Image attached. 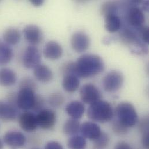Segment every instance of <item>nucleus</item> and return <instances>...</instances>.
<instances>
[{
  "mask_svg": "<svg viewBox=\"0 0 149 149\" xmlns=\"http://www.w3.org/2000/svg\"><path fill=\"white\" fill-rule=\"evenodd\" d=\"M19 124L24 131L31 132L38 127L36 115L31 112H24L19 116Z\"/></svg>",
  "mask_w": 149,
  "mask_h": 149,
  "instance_id": "12",
  "label": "nucleus"
},
{
  "mask_svg": "<svg viewBox=\"0 0 149 149\" xmlns=\"http://www.w3.org/2000/svg\"><path fill=\"white\" fill-rule=\"evenodd\" d=\"M65 98L63 95L60 92L52 93L49 98V104L54 107H59L64 103Z\"/></svg>",
  "mask_w": 149,
  "mask_h": 149,
  "instance_id": "28",
  "label": "nucleus"
},
{
  "mask_svg": "<svg viewBox=\"0 0 149 149\" xmlns=\"http://www.w3.org/2000/svg\"><path fill=\"white\" fill-rule=\"evenodd\" d=\"M80 126V123L78 120L69 119L66 121L63 125V132L67 135L74 136L79 131Z\"/></svg>",
  "mask_w": 149,
  "mask_h": 149,
  "instance_id": "24",
  "label": "nucleus"
},
{
  "mask_svg": "<svg viewBox=\"0 0 149 149\" xmlns=\"http://www.w3.org/2000/svg\"><path fill=\"white\" fill-rule=\"evenodd\" d=\"M17 108L16 104L0 101V119L6 122L15 120L19 117Z\"/></svg>",
  "mask_w": 149,
  "mask_h": 149,
  "instance_id": "11",
  "label": "nucleus"
},
{
  "mask_svg": "<svg viewBox=\"0 0 149 149\" xmlns=\"http://www.w3.org/2000/svg\"><path fill=\"white\" fill-rule=\"evenodd\" d=\"M142 143L145 149H149V134L142 135Z\"/></svg>",
  "mask_w": 149,
  "mask_h": 149,
  "instance_id": "35",
  "label": "nucleus"
},
{
  "mask_svg": "<svg viewBox=\"0 0 149 149\" xmlns=\"http://www.w3.org/2000/svg\"><path fill=\"white\" fill-rule=\"evenodd\" d=\"M104 17L105 28L109 32L115 33L120 30L121 22L117 14H110Z\"/></svg>",
  "mask_w": 149,
  "mask_h": 149,
  "instance_id": "21",
  "label": "nucleus"
},
{
  "mask_svg": "<svg viewBox=\"0 0 149 149\" xmlns=\"http://www.w3.org/2000/svg\"><path fill=\"white\" fill-rule=\"evenodd\" d=\"M79 79L77 76L73 74L64 75L62 86L66 92L72 93L76 91L79 88Z\"/></svg>",
  "mask_w": 149,
  "mask_h": 149,
  "instance_id": "22",
  "label": "nucleus"
},
{
  "mask_svg": "<svg viewBox=\"0 0 149 149\" xmlns=\"http://www.w3.org/2000/svg\"><path fill=\"white\" fill-rule=\"evenodd\" d=\"M17 80L15 72L9 68L0 69V85L10 86L14 85Z\"/></svg>",
  "mask_w": 149,
  "mask_h": 149,
  "instance_id": "20",
  "label": "nucleus"
},
{
  "mask_svg": "<svg viewBox=\"0 0 149 149\" xmlns=\"http://www.w3.org/2000/svg\"><path fill=\"white\" fill-rule=\"evenodd\" d=\"M79 131L84 138L95 140L102 133L99 126L96 123L91 121L84 123L80 126Z\"/></svg>",
  "mask_w": 149,
  "mask_h": 149,
  "instance_id": "16",
  "label": "nucleus"
},
{
  "mask_svg": "<svg viewBox=\"0 0 149 149\" xmlns=\"http://www.w3.org/2000/svg\"><path fill=\"white\" fill-rule=\"evenodd\" d=\"M116 114L117 120L127 128L134 127L138 121L135 108L128 102H121L118 104L116 109Z\"/></svg>",
  "mask_w": 149,
  "mask_h": 149,
  "instance_id": "3",
  "label": "nucleus"
},
{
  "mask_svg": "<svg viewBox=\"0 0 149 149\" xmlns=\"http://www.w3.org/2000/svg\"><path fill=\"white\" fill-rule=\"evenodd\" d=\"M139 38L144 43L148 44L149 40V28L148 26H142L138 29Z\"/></svg>",
  "mask_w": 149,
  "mask_h": 149,
  "instance_id": "29",
  "label": "nucleus"
},
{
  "mask_svg": "<svg viewBox=\"0 0 149 149\" xmlns=\"http://www.w3.org/2000/svg\"><path fill=\"white\" fill-rule=\"evenodd\" d=\"M36 99L34 91L29 88H20L16 95V104L19 109L29 110L32 109Z\"/></svg>",
  "mask_w": 149,
  "mask_h": 149,
  "instance_id": "5",
  "label": "nucleus"
},
{
  "mask_svg": "<svg viewBox=\"0 0 149 149\" xmlns=\"http://www.w3.org/2000/svg\"><path fill=\"white\" fill-rule=\"evenodd\" d=\"M118 11V6L117 4L113 2H107L104 3L100 9L101 14L104 16L110 14H117Z\"/></svg>",
  "mask_w": 149,
  "mask_h": 149,
  "instance_id": "27",
  "label": "nucleus"
},
{
  "mask_svg": "<svg viewBox=\"0 0 149 149\" xmlns=\"http://www.w3.org/2000/svg\"><path fill=\"white\" fill-rule=\"evenodd\" d=\"M23 32L25 40L30 44L31 45L35 46L40 44L43 41V32L37 25H27L24 28Z\"/></svg>",
  "mask_w": 149,
  "mask_h": 149,
  "instance_id": "9",
  "label": "nucleus"
},
{
  "mask_svg": "<svg viewBox=\"0 0 149 149\" xmlns=\"http://www.w3.org/2000/svg\"><path fill=\"white\" fill-rule=\"evenodd\" d=\"M124 82L123 74L116 70L108 73L103 79L102 84L105 91L114 92L119 90Z\"/></svg>",
  "mask_w": 149,
  "mask_h": 149,
  "instance_id": "4",
  "label": "nucleus"
},
{
  "mask_svg": "<svg viewBox=\"0 0 149 149\" xmlns=\"http://www.w3.org/2000/svg\"><path fill=\"white\" fill-rule=\"evenodd\" d=\"M2 37L5 44L9 46L15 45L19 43L21 39V34L17 29L9 27L4 31Z\"/></svg>",
  "mask_w": 149,
  "mask_h": 149,
  "instance_id": "19",
  "label": "nucleus"
},
{
  "mask_svg": "<svg viewBox=\"0 0 149 149\" xmlns=\"http://www.w3.org/2000/svg\"><path fill=\"white\" fill-rule=\"evenodd\" d=\"M79 95L82 101L90 105L100 100L102 97L99 89L92 84H86L82 85Z\"/></svg>",
  "mask_w": 149,
  "mask_h": 149,
  "instance_id": "6",
  "label": "nucleus"
},
{
  "mask_svg": "<svg viewBox=\"0 0 149 149\" xmlns=\"http://www.w3.org/2000/svg\"><path fill=\"white\" fill-rule=\"evenodd\" d=\"M44 106V99L40 95H36V99L33 110L35 111L40 112L43 110Z\"/></svg>",
  "mask_w": 149,
  "mask_h": 149,
  "instance_id": "32",
  "label": "nucleus"
},
{
  "mask_svg": "<svg viewBox=\"0 0 149 149\" xmlns=\"http://www.w3.org/2000/svg\"><path fill=\"white\" fill-rule=\"evenodd\" d=\"M66 111L72 118L78 120L82 117L85 112V106L79 101H72L66 106Z\"/></svg>",
  "mask_w": 149,
  "mask_h": 149,
  "instance_id": "18",
  "label": "nucleus"
},
{
  "mask_svg": "<svg viewBox=\"0 0 149 149\" xmlns=\"http://www.w3.org/2000/svg\"><path fill=\"white\" fill-rule=\"evenodd\" d=\"M23 64L27 69H34L41 64V56L39 50L33 45L27 47L23 55Z\"/></svg>",
  "mask_w": 149,
  "mask_h": 149,
  "instance_id": "7",
  "label": "nucleus"
},
{
  "mask_svg": "<svg viewBox=\"0 0 149 149\" xmlns=\"http://www.w3.org/2000/svg\"><path fill=\"white\" fill-rule=\"evenodd\" d=\"M3 142H2V141L0 139V149H3Z\"/></svg>",
  "mask_w": 149,
  "mask_h": 149,
  "instance_id": "38",
  "label": "nucleus"
},
{
  "mask_svg": "<svg viewBox=\"0 0 149 149\" xmlns=\"http://www.w3.org/2000/svg\"><path fill=\"white\" fill-rule=\"evenodd\" d=\"M86 142L83 136L79 135L72 136L68 142L69 149H85Z\"/></svg>",
  "mask_w": 149,
  "mask_h": 149,
  "instance_id": "25",
  "label": "nucleus"
},
{
  "mask_svg": "<svg viewBox=\"0 0 149 149\" xmlns=\"http://www.w3.org/2000/svg\"><path fill=\"white\" fill-rule=\"evenodd\" d=\"M38 127L43 130L52 129L56 123V114L51 109H43L36 115Z\"/></svg>",
  "mask_w": 149,
  "mask_h": 149,
  "instance_id": "8",
  "label": "nucleus"
},
{
  "mask_svg": "<svg viewBox=\"0 0 149 149\" xmlns=\"http://www.w3.org/2000/svg\"><path fill=\"white\" fill-rule=\"evenodd\" d=\"M87 115L88 118L93 121L104 123L113 118V110L109 102L100 100L90 105Z\"/></svg>",
  "mask_w": 149,
  "mask_h": 149,
  "instance_id": "2",
  "label": "nucleus"
},
{
  "mask_svg": "<svg viewBox=\"0 0 149 149\" xmlns=\"http://www.w3.org/2000/svg\"><path fill=\"white\" fill-rule=\"evenodd\" d=\"M114 149H132V148L127 143L125 142H120L116 145Z\"/></svg>",
  "mask_w": 149,
  "mask_h": 149,
  "instance_id": "36",
  "label": "nucleus"
},
{
  "mask_svg": "<svg viewBox=\"0 0 149 149\" xmlns=\"http://www.w3.org/2000/svg\"><path fill=\"white\" fill-rule=\"evenodd\" d=\"M104 69L102 58L95 54L84 55L75 62V75L78 77L88 78L99 74Z\"/></svg>",
  "mask_w": 149,
  "mask_h": 149,
  "instance_id": "1",
  "label": "nucleus"
},
{
  "mask_svg": "<svg viewBox=\"0 0 149 149\" xmlns=\"http://www.w3.org/2000/svg\"><path fill=\"white\" fill-rule=\"evenodd\" d=\"M127 20L131 26L138 29L144 24L145 16L142 9L134 6L130 8L128 11Z\"/></svg>",
  "mask_w": 149,
  "mask_h": 149,
  "instance_id": "13",
  "label": "nucleus"
},
{
  "mask_svg": "<svg viewBox=\"0 0 149 149\" xmlns=\"http://www.w3.org/2000/svg\"><path fill=\"white\" fill-rule=\"evenodd\" d=\"M45 149H63L61 144L56 141H51L47 143Z\"/></svg>",
  "mask_w": 149,
  "mask_h": 149,
  "instance_id": "34",
  "label": "nucleus"
},
{
  "mask_svg": "<svg viewBox=\"0 0 149 149\" xmlns=\"http://www.w3.org/2000/svg\"><path fill=\"white\" fill-rule=\"evenodd\" d=\"M112 129L116 134L124 135L127 133L128 128L121 124L118 121L116 120L113 124Z\"/></svg>",
  "mask_w": 149,
  "mask_h": 149,
  "instance_id": "30",
  "label": "nucleus"
},
{
  "mask_svg": "<svg viewBox=\"0 0 149 149\" xmlns=\"http://www.w3.org/2000/svg\"><path fill=\"white\" fill-rule=\"evenodd\" d=\"M149 122L148 117H145L141 121L139 128V130L142 135H144L146 134H149Z\"/></svg>",
  "mask_w": 149,
  "mask_h": 149,
  "instance_id": "33",
  "label": "nucleus"
},
{
  "mask_svg": "<svg viewBox=\"0 0 149 149\" xmlns=\"http://www.w3.org/2000/svg\"><path fill=\"white\" fill-rule=\"evenodd\" d=\"M62 46L55 41H49L44 46L43 54L50 60H57L61 58L63 54Z\"/></svg>",
  "mask_w": 149,
  "mask_h": 149,
  "instance_id": "14",
  "label": "nucleus"
},
{
  "mask_svg": "<svg viewBox=\"0 0 149 149\" xmlns=\"http://www.w3.org/2000/svg\"><path fill=\"white\" fill-rule=\"evenodd\" d=\"M71 45L73 49L77 52H83L87 50L89 47V37L84 32H76L72 37Z\"/></svg>",
  "mask_w": 149,
  "mask_h": 149,
  "instance_id": "10",
  "label": "nucleus"
},
{
  "mask_svg": "<svg viewBox=\"0 0 149 149\" xmlns=\"http://www.w3.org/2000/svg\"><path fill=\"white\" fill-rule=\"evenodd\" d=\"M13 56V51L9 45L5 42L0 43V65L9 63Z\"/></svg>",
  "mask_w": 149,
  "mask_h": 149,
  "instance_id": "23",
  "label": "nucleus"
},
{
  "mask_svg": "<svg viewBox=\"0 0 149 149\" xmlns=\"http://www.w3.org/2000/svg\"><path fill=\"white\" fill-rule=\"evenodd\" d=\"M20 88H29L35 91L36 88V84L34 81L31 78L27 77L22 79L20 84Z\"/></svg>",
  "mask_w": 149,
  "mask_h": 149,
  "instance_id": "31",
  "label": "nucleus"
},
{
  "mask_svg": "<svg viewBox=\"0 0 149 149\" xmlns=\"http://www.w3.org/2000/svg\"><path fill=\"white\" fill-rule=\"evenodd\" d=\"M3 141L6 145L12 148H20L24 145L26 138L20 132L9 131L5 134Z\"/></svg>",
  "mask_w": 149,
  "mask_h": 149,
  "instance_id": "15",
  "label": "nucleus"
},
{
  "mask_svg": "<svg viewBox=\"0 0 149 149\" xmlns=\"http://www.w3.org/2000/svg\"><path fill=\"white\" fill-rule=\"evenodd\" d=\"M110 138L109 135L105 132H102L101 134L95 140H93V148L94 149H105L109 145Z\"/></svg>",
  "mask_w": 149,
  "mask_h": 149,
  "instance_id": "26",
  "label": "nucleus"
},
{
  "mask_svg": "<svg viewBox=\"0 0 149 149\" xmlns=\"http://www.w3.org/2000/svg\"><path fill=\"white\" fill-rule=\"evenodd\" d=\"M1 40H0V43H1Z\"/></svg>",
  "mask_w": 149,
  "mask_h": 149,
  "instance_id": "39",
  "label": "nucleus"
},
{
  "mask_svg": "<svg viewBox=\"0 0 149 149\" xmlns=\"http://www.w3.org/2000/svg\"><path fill=\"white\" fill-rule=\"evenodd\" d=\"M34 75L38 81L44 83L49 82L53 78V73L51 69L42 64L34 69Z\"/></svg>",
  "mask_w": 149,
  "mask_h": 149,
  "instance_id": "17",
  "label": "nucleus"
},
{
  "mask_svg": "<svg viewBox=\"0 0 149 149\" xmlns=\"http://www.w3.org/2000/svg\"><path fill=\"white\" fill-rule=\"evenodd\" d=\"M30 2L34 6L39 7L43 5L44 1L43 0H30Z\"/></svg>",
  "mask_w": 149,
  "mask_h": 149,
  "instance_id": "37",
  "label": "nucleus"
}]
</instances>
